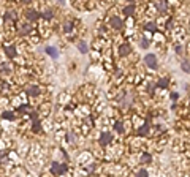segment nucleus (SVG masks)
I'll list each match as a JSON object with an SVG mask.
<instances>
[{
  "label": "nucleus",
  "mask_w": 190,
  "mask_h": 177,
  "mask_svg": "<svg viewBox=\"0 0 190 177\" xmlns=\"http://www.w3.org/2000/svg\"><path fill=\"white\" fill-rule=\"evenodd\" d=\"M71 5H73V7L76 8V10H79V11H84V2H73V3H71Z\"/></svg>",
  "instance_id": "nucleus-16"
},
{
  "label": "nucleus",
  "mask_w": 190,
  "mask_h": 177,
  "mask_svg": "<svg viewBox=\"0 0 190 177\" xmlns=\"http://www.w3.org/2000/svg\"><path fill=\"white\" fill-rule=\"evenodd\" d=\"M37 19H40V11L35 10V8H27L25 10V21L27 22H35Z\"/></svg>",
  "instance_id": "nucleus-6"
},
{
  "label": "nucleus",
  "mask_w": 190,
  "mask_h": 177,
  "mask_svg": "<svg viewBox=\"0 0 190 177\" xmlns=\"http://www.w3.org/2000/svg\"><path fill=\"white\" fill-rule=\"evenodd\" d=\"M144 66L149 70H155L159 66V59L154 52H149V54L144 55Z\"/></svg>",
  "instance_id": "nucleus-5"
},
{
  "label": "nucleus",
  "mask_w": 190,
  "mask_h": 177,
  "mask_svg": "<svg viewBox=\"0 0 190 177\" xmlns=\"http://www.w3.org/2000/svg\"><path fill=\"white\" fill-rule=\"evenodd\" d=\"M2 120H5V122H16V114L13 112V111H2Z\"/></svg>",
  "instance_id": "nucleus-10"
},
{
  "label": "nucleus",
  "mask_w": 190,
  "mask_h": 177,
  "mask_svg": "<svg viewBox=\"0 0 190 177\" xmlns=\"http://www.w3.org/2000/svg\"><path fill=\"white\" fill-rule=\"evenodd\" d=\"M91 59H92V62H100V60H102V52L91 51Z\"/></svg>",
  "instance_id": "nucleus-15"
},
{
  "label": "nucleus",
  "mask_w": 190,
  "mask_h": 177,
  "mask_svg": "<svg viewBox=\"0 0 190 177\" xmlns=\"http://www.w3.org/2000/svg\"><path fill=\"white\" fill-rule=\"evenodd\" d=\"M149 41H146V38H141V48H144V49H146V48H149Z\"/></svg>",
  "instance_id": "nucleus-17"
},
{
  "label": "nucleus",
  "mask_w": 190,
  "mask_h": 177,
  "mask_svg": "<svg viewBox=\"0 0 190 177\" xmlns=\"http://www.w3.org/2000/svg\"><path fill=\"white\" fill-rule=\"evenodd\" d=\"M182 70L186 71V73H189V60H186V62H182Z\"/></svg>",
  "instance_id": "nucleus-18"
},
{
  "label": "nucleus",
  "mask_w": 190,
  "mask_h": 177,
  "mask_svg": "<svg viewBox=\"0 0 190 177\" xmlns=\"http://www.w3.org/2000/svg\"><path fill=\"white\" fill-rule=\"evenodd\" d=\"M159 29H157V25H155V22L154 21H147V22H144V32H149V33H155Z\"/></svg>",
  "instance_id": "nucleus-11"
},
{
  "label": "nucleus",
  "mask_w": 190,
  "mask_h": 177,
  "mask_svg": "<svg viewBox=\"0 0 190 177\" xmlns=\"http://www.w3.org/2000/svg\"><path fill=\"white\" fill-rule=\"evenodd\" d=\"M32 30H33V27H32L30 22H27V21H18L16 22V33H19L21 36H27Z\"/></svg>",
  "instance_id": "nucleus-4"
},
{
  "label": "nucleus",
  "mask_w": 190,
  "mask_h": 177,
  "mask_svg": "<svg viewBox=\"0 0 190 177\" xmlns=\"http://www.w3.org/2000/svg\"><path fill=\"white\" fill-rule=\"evenodd\" d=\"M41 41V38H40V35H38V32L33 29L29 35H27V43H29V46L30 44H33V46H35V44H38Z\"/></svg>",
  "instance_id": "nucleus-9"
},
{
  "label": "nucleus",
  "mask_w": 190,
  "mask_h": 177,
  "mask_svg": "<svg viewBox=\"0 0 190 177\" xmlns=\"http://www.w3.org/2000/svg\"><path fill=\"white\" fill-rule=\"evenodd\" d=\"M78 49H79L82 54H87V52H89V46H87V43H86L84 40H79V41H78Z\"/></svg>",
  "instance_id": "nucleus-14"
},
{
  "label": "nucleus",
  "mask_w": 190,
  "mask_h": 177,
  "mask_svg": "<svg viewBox=\"0 0 190 177\" xmlns=\"http://www.w3.org/2000/svg\"><path fill=\"white\" fill-rule=\"evenodd\" d=\"M132 52H133V49H132V43L130 41H122L119 46H117V55H119L120 59L130 57Z\"/></svg>",
  "instance_id": "nucleus-3"
},
{
  "label": "nucleus",
  "mask_w": 190,
  "mask_h": 177,
  "mask_svg": "<svg viewBox=\"0 0 190 177\" xmlns=\"http://www.w3.org/2000/svg\"><path fill=\"white\" fill-rule=\"evenodd\" d=\"M114 130H116V133H119V135H125L124 120H116V122H114Z\"/></svg>",
  "instance_id": "nucleus-13"
},
{
  "label": "nucleus",
  "mask_w": 190,
  "mask_h": 177,
  "mask_svg": "<svg viewBox=\"0 0 190 177\" xmlns=\"http://www.w3.org/2000/svg\"><path fill=\"white\" fill-rule=\"evenodd\" d=\"M57 101H59V104L62 108H65V106H68L70 104V101H71V95L68 92H60L59 95H57Z\"/></svg>",
  "instance_id": "nucleus-7"
},
{
  "label": "nucleus",
  "mask_w": 190,
  "mask_h": 177,
  "mask_svg": "<svg viewBox=\"0 0 190 177\" xmlns=\"http://www.w3.org/2000/svg\"><path fill=\"white\" fill-rule=\"evenodd\" d=\"M165 33L163 32H155V33H152V41L155 43V46H163L165 44Z\"/></svg>",
  "instance_id": "nucleus-8"
},
{
  "label": "nucleus",
  "mask_w": 190,
  "mask_h": 177,
  "mask_svg": "<svg viewBox=\"0 0 190 177\" xmlns=\"http://www.w3.org/2000/svg\"><path fill=\"white\" fill-rule=\"evenodd\" d=\"M108 25L113 30L124 32V19H122L120 16H108V18H106V27Z\"/></svg>",
  "instance_id": "nucleus-1"
},
{
  "label": "nucleus",
  "mask_w": 190,
  "mask_h": 177,
  "mask_svg": "<svg viewBox=\"0 0 190 177\" xmlns=\"http://www.w3.org/2000/svg\"><path fill=\"white\" fill-rule=\"evenodd\" d=\"M76 163H78V166H81L82 169H84L86 166H89L91 163H94V155H92V152L91 150H82L79 155H78Z\"/></svg>",
  "instance_id": "nucleus-2"
},
{
  "label": "nucleus",
  "mask_w": 190,
  "mask_h": 177,
  "mask_svg": "<svg viewBox=\"0 0 190 177\" xmlns=\"http://www.w3.org/2000/svg\"><path fill=\"white\" fill-rule=\"evenodd\" d=\"M44 52H46L49 57H52V59L59 57V49L54 48V46H46V48H44Z\"/></svg>",
  "instance_id": "nucleus-12"
}]
</instances>
